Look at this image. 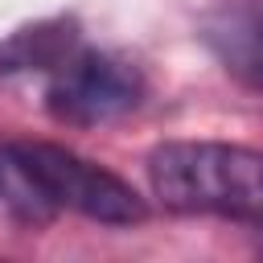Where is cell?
I'll list each match as a JSON object with an SVG mask.
<instances>
[{"instance_id":"cell-1","label":"cell","mask_w":263,"mask_h":263,"mask_svg":"<svg viewBox=\"0 0 263 263\" xmlns=\"http://www.w3.org/2000/svg\"><path fill=\"white\" fill-rule=\"evenodd\" d=\"M152 193L181 214L263 218V152L218 140H177L148 156Z\"/></svg>"},{"instance_id":"cell-2","label":"cell","mask_w":263,"mask_h":263,"mask_svg":"<svg viewBox=\"0 0 263 263\" xmlns=\"http://www.w3.org/2000/svg\"><path fill=\"white\" fill-rule=\"evenodd\" d=\"M16 152L53 210H74V214H82L90 222H107V226L144 222V214H148L144 197L123 177L99 168L95 160L62 148V144H45V140H21Z\"/></svg>"},{"instance_id":"cell-3","label":"cell","mask_w":263,"mask_h":263,"mask_svg":"<svg viewBox=\"0 0 263 263\" xmlns=\"http://www.w3.org/2000/svg\"><path fill=\"white\" fill-rule=\"evenodd\" d=\"M144 99V78L132 62H119L111 53L95 49H74L58 70L45 90V103L53 119L62 123H107L140 107Z\"/></svg>"},{"instance_id":"cell-4","label":"cell","mask_w":263,"mask_h":263,"mask_svg":"<svg viewBox=\"0 0 263 263\" xmlns=\"http://www.w3.org/2000/svg\"><path fill=\"white\" fill-rule=\"evenodd\" d=\"M201 45L230 78L263 90V0H222L201 16Z\"/></svg>"},{"instance_id":"cell-5","label":"cell","mask_w":263,"mask_h":263,"mask_svg":"<svg viewBox=\"0 0 263 263\" xmlns=\"http://www.w3.org/2000/svg\"><path fill=\"white\" fill-rule=\"evenodd\" d=\"M74 53V25L70 21H41L12 33L0 45V74L21 70H58Z\"/></svg>"},{"instance_id":"cell-6","label":"cell","mask_w":263,"mask_h":263,"mask_svg":"<svg viewBox=\"0 0 263 263\" xmlns=\"http://www.w3.org/2000/svg\"><path fill=\"white\" fill-rule=\"evenodd\" d=\"M0 205L21 222H45L53 214V205L45 201L37 181L29 177L16 144H0Z\"/></svg>"}]
</instances>
